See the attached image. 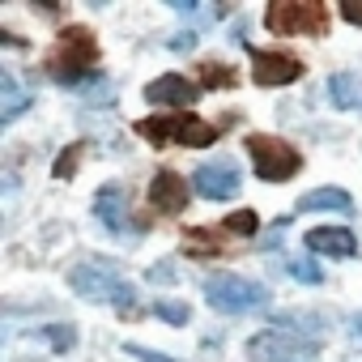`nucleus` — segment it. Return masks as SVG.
Masks as SVG:
<instances>
[{
  "instance_id": "6ab92c4d",
  "label": "nucleus",
  "mask_w": 362,
  "mask_h": 362,
  "mask_svg": "<svg viewBox=\"0 0 362 362\" xmlns=\"http://www.w3.org/2000/svg\"><path fill=\"white\" fill-rule=\"evenodd\" d=\"M222 230H226V235H239V239H252V235L260 230V218H256L252 209H239V214H230V218L222 222Z\"/></svg>"
},
{
  "instance_id": "bb28decb",
  "label": "nucleus",
  "mask_w": 362,
  "mask_h": 362,
  "mask_svg": "<svg viewBox=\"0 0 362 362\" xmlns=\"http://www.w3.org/2000/svg\"><path fill=\"white\" fill-rule=\"evenodd\" d=\"M197 47V35H175L170 39V52H192Z\"/></svg>"
},
{
  "instance_id": "a878e982",
  "label": "nucleus",
  "mask_w": 362,
  "mask_h": 362,
  "mask_svg": "<svg viewBox=\"0 0 362 362\" xmlns=\"http://www.w3.org/2000/svg\"><path fill=\"white\" fill-rule=\"evenodd\" d=\"M149 281H170V286H175V269H170V264H153V269H149Z\"/></svg>"
},
{
  "instance_id": "20e7f679",
  "label": "nucleus",
  "mask_w": 362,
  "mask_h": 362,
  "mask_svg": "<svg viewBox=\"0 0 362 362\" xmlns=\"http://www.w3.org/2000/svg\"><path fill=\"white\" fill-rule=\"evenodd\" d=\"M269 290L252 277H239V273H214L205 277V303L222 315H247V311H260L269 307Z\"/></svg>"
},
{
  "instance_id": "f3484780",
  "label": "nucleus",
  "mask_w": 362,
  "mask_h": 362,
  "mask_svg": "<svg viewBox=\"0 0 362 362\" xmlns=\"http://www.w3.org/2000/svg\"><path fill=\"white\" fill-rule=\"evenodd\" d=\"M226 235V230H222ZM218 230H188L184 235V252L188 256H222V247H226V239H222Z\"/></svg>"
},
{
  "instance_id": "f8f14e48",
  "label": "nucleus",
  "mask_w": 362,
  "mask_h": 362,
  "mask_svg": "<svg viewBox=\"0 0 362 362\" xmlns=\"http://www.w3.org/2000/svg\"><path fill=\"white\" fill-rule=\"evenodd\" d=\"M307 252H320V256H354L358 243L345 226H315L307 230Z\"/></svg>"
},
{
  "instance_id": "9d476101",
  "label": "nucleus",
  "mask_w": 362,
  "mask_h": 362,
  "mask_svg": "<svg viewBox=\"0 0 362 362\" xmlns=\"http://www.w3.org/2000/svg\"><path fill=\"white\" fill-rule=\"evenodd\" d=\"M188 201H192V192H188V184H184L175 170H158V175H153V184H149V205H153V214L175 218V214L188 209Z\"/></svg>"
},
{
  "instance_id": "393cba45",
  "label": "nucleus",
  "mask_w": 362,
  "mask_h": 362,
  "mask_svg": "<svg viewBox=\"0 0 362 362\" xmlns=\"http://www.w3.org/2000/svg\"><path fill=\"white\" fill-rule=\"evenodd\" d=\"M341 18L349 26H362V0H341Z\"/></svg>"
},
{
  "instance_id": "4be33fe9",
  "label": "nucleus",
  "mask_w": 362,
  "mask_h": 362,
  "mask_svg": "<svg viewBox=\"0 0 362 362\" xmlns=\"http://www.w3.org/2000/svg\"><path fill=\"white\" fill-rule=\"evenodd\" d=\"M290 277L303 281V286H320V281H324V269H320L315 260H294V264H290Z\"/></svg>"
},
{
  "instance_id": "cd10ccee",
  "label": "nucleus",
  "mask_w": 362,
  "mask_h": 362,
  "mask_svg": "<svg viewBox=\"0 0 362 362\" xmlns=\"http://www.w3.org/2000/svg\"><path fill=\"white\" fill-rule=\"evenodd\" d=\"M170 9H175V13H197V5H192V0H175Z\"/></svg>"
},
{
  "instance_id": "c85d7f7f",
  "label": "nucleus",
  "mask_w": 362,
  "mask_h": 362,
  "mask_svg": "<svg viewBox=\"0 0 362 362\" xmlns=\"http://www.w3.org/2000/svg\"><path fill=\"white\" fill-rule=\"evenodd\" d=\"M349 324H354V337H362V315H354Z\"/></svg>"
},
{
  "instance_id": "f03ea898",
  "label": "nucleus",
  "mask_w": 362,
  "mask_h": 362,
  "mask_svg": "<svg viewBox=\"0 0 362 362\" xmlns=\"http://www.w3.org/2000/svg\"><path fill=\"white\" fill-rule=\"evenodd\" d=\"M136 132L149 141V145H188V149H205L222 136V124H205L201 115H149V119H136Z\"/></svg>"
},
{
  "instance_id": "39448f33",
  "label": "nucleus",
  "mask_w": 362,
  "mask_h": 362,
  "mask_svg": "<svg viewBox=\"0 0 362 362\" xmlns=\"http://www.w3.org/2000/svg\"><path fill=\"white\" fill-rule=\"evenodd\" d=\"M243 145H247V158H252V166H256V175L264 179V184H286V179H294V175L303 170L298 149H294L290 141H281V136L252 132Z\"/></svg>"
},
{
  "instance_id": "2eb2a0df",
  "label": "nucleus",
  "mask_w": 362,
  "mask_h": 362,
  "mask_svg": "<svg viewBox=\"0 0 362 362\" xmlns=\"http://www.w3.org/2000/svg\"><path fill=\"white\" fill-rule=\"evenodd\" d=\"M328 103L337 111H362V77L358 73H332L328 77Z\"/></svg>"
},
{
  "instance_id": "9b49d317",
  "label": "nucleus",
  "mask_w": 362,
  "mask_h": 362,
  "mask_svg": "<svg viewBox=\"0 0 362 362\" xmlns=\"http://www.w3.org/2000/svg\"><path fill=\"white\" fill-rule=\"evenodd\" d=\"M141 94H145V103H153V107H192V103L201 98V90H197L188 77H179V73L153 77Z\"/></svg>"
},
{
  "instance_id": "f257e3e1",
  "label": "nucleus",
  "mask_w": 362,
  "mask_h": 362,
  "mask_svg": "<svg viewBox=\"0 0 362 362\" xmlns=\"http://www.w3.org/2000/svg\"><path fill=\"white\" fill-rule=\"evenodd\" d=\"M69 286H73L81 298H90V303H111V307H119L124 315L136 311V290L119 277V269H115L111 260L77 264V269L69 273Z\"/></svg>"
},
{
  "instance_id": "a211bd4d",
  "label": "nucleus",
  "mask_w": 362,
  "mask_h": 362,
  "mask_svg": "<svg viewBox=\"0 0 362 362\" xmlns=\"http://www.w3.org/2000/svg\"><path fill=\"white\" fill-rule=\"evenodd\" d=\"M201 86L205 90H235L239 86V73L235 69H226V64H201Z\"/></svg>"
},
{
  "instance_id": "7ed1b4c3",
  "label": "nucleus",
  "mask_w": 362,
  "mask_h": 362,
  "mask_svg": "<svg viewBox=\"0 0 362 362\" xmlns=\"http://www.w3.org/2000/svg\"><path fill=\"white\" fill-rule=\"evenodd\" d=\"M94 64H98V39L86 26L60 30L56 47H52V60H47V73L56 81H64V86H77V81H86L94 73Z\"/></svg>"
},
{
  "instance_id": "b1692460",
  "label": "nucleus",
  "mask_w": 362,
  "mask_h": 362,
  "mask_svg": "<svg viewBox=\"0 0 362 362\" xmlns=\"http://www.w3.org/2000/svg\"><path fill=\"white\" fill-rule=\"evenodd\" d=\"M124 354H128V358H136V362H179V358H170V354H158V349H149V345H136V341H124Z\"/></svg>"
},
{
  "instance_id": "ddd939ff",
  "label": "nucleus",
  "mask_w": 362,
  "mask_h": 362,
  "mask_svg": "<svg viewBox=\"0 0 362 362\" xmlns=\"http://www.w3.org/2000/svg\"><path fill=\"white\" fill-rule=\"evenodd\" d=\"M294 209H298V214H349V209H354V197H349L345 188H315V192L298 197Z\"/></svg>"
},
{
  "instance_id": "6e6552de",
  "label": "nucleus",
  "mask_w": 362,
  "mask_h": 362,
  "mask_svg": "<svg viewBox=\"0 0 362 362\" xmlns=\"http://www.w3.org/2000/svg\"><path fill=\"white\" fill-rule=\"evenodd\" d=\"M192 188H197V197H205V201H230V197H239V188H243V170H239V162H230V158L201 162L197 175H192Z\"/></svg>"
},
{
  "instance_id": "412c9836",
  "label": "nucleus",
  "mask_w": 362,
  "mask_h": 362,
  "mask_svg": "<svg viewBox=\"0 0 362 362\" xmlns=\"http://www.w3.org/2000/svg\"><path fill=\"white\" fill-rule=\"evenodd\" d=\"M81 153H86V141H73V145H69V149H64V153L56 158V166H52V175H56V179H69V175L77 170V162H81Z\"/></svg>"
},
{
  "instance_id": "aec40b11",
  "label": "nucleus",
  "mask_w": 362,
  "mask_h": 362,
  "mask_svg": "<svg viewBox=\"0 0 362 362\" xmlns=\"http://www.w3.org/2000/svg\"><path fill=\"white\" fill-rule=\"evenodd\" d=\"M153 315L166 320V324H188V320H192V307L179 303V298H158V303H153Z\"/></svg>"
},
{
  "instance_id": "4468645a",
  "label": "nucleus",
  "mask_w": 362,
  "mask_h": 362,
  "mask_svg": "<svg viewBox=\"0 0 362 362\" xmlns=\"http://www.w3.org/2000/svg\"><path fill=\"white\" fill-rule=\"evenodd\" d=\"M94 218H98L107 230H124V226H128V218H124V188H119V184L98 188V197H94Z\"/></svg>"
},
{
  "instance_id": "0eeeda50",
  "label": "nucleus",
  "mask_w": 362,
  "mask_h": 362,
  "mask_svg": "<svg viewBox=\"0 0 362 362\" xmlns=\"http://www.w3.org/2000/svg\"><path fill=\"white\" fill-rule=\"evenodd\" d=\"M315 349H320V341H307V337L286 332V328H269V332L247 341V358L252 362H294V358L315 354Z\"/></svg>"
},
{
  "instance_id": "dca6fc26",
  "label": "nucleus",
  "mask_w": 362,
  "mask_h": 362,
  "mask_svg": "<svg viewBox=\"0 0 362 362\" xmlns=\"http://www.w3.org/2000/svg\"><path fill=\"white\" fill-rule=\"evenodd\" d=\"M0 98H5V107H0V119H5V124H13L30 107V94L13 81V73H0Z\"/></svg>"
},
{
  "instance_id": "5701e85b",
  "label": "nucleus",
  "mask_w": 362,
  "mask_h": 362,
  "mask_svg": "<svg viewBox=\"0 0 362 362\" xmlns=\"http://www.w3.org/2000/svg\"><path fill=\"white\" fill-rule=\"evenodd\" d=\"M43 337H47V341H52V345H56V349H60V354H64V349H73V345H77V332H73V328H69V324H52V328H43Z\"/></svg>"
},
{
  "instance_id": "423d86ee",
  "label": "nucleus",
  "mask_w": 362,
  "mask_h": 362,
  "mask_svg": "<svg viewBox=\"0 0 362 362\" xmlns=\"http://www.w3.org/2000/svg\"><path fill=\"white\" fill-rule=\"evenodd\" d=\"M264 26L273 35H324L328 9L320 0H273L264 9Z\"/></svg>"
},
{
  "instance_id": "1a4fd4ad",
  "label": "nucleus",
  "mask_w": 362,
  "mask_h": 362,
  "mask_svg": "<svg viewBox=\"0 0 362 362\" xmlns=\"http://www.w3.org/2000/svg\"><path fill=\"white\" fill-rule=\"evenodd\" d=\"M303 77V60L298 56H290V52H252V81L256 86H290V81H298Z\"/></svg>"
}]
</instances>
